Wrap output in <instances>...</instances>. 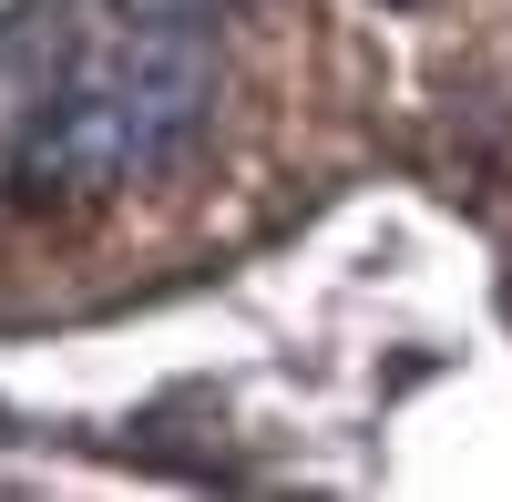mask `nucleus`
<instances>
[{"mask_svg": "<svg viewBox=\"0 0 512 502\" xmlns=\"http://www.w3.org/2000/svg\"><path fill=\"white\" fill-rule=\"evenodd\" d=\"M216 103V31L205 0H113L93 41H72L21 113L11 175L31 205H93L164 164Z\"/></svg>", "mask_w": 512, "mask_h": 502, "instance_id": "nucleus-1", "label": "nucleus"}]
</instances>
